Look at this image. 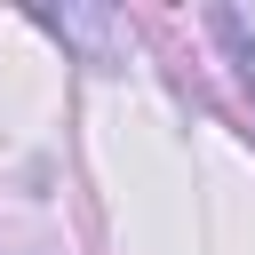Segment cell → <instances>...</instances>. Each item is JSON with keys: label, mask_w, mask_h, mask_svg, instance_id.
<instances>
[{"label": "cell", "mask_w": 255, "mask_h": 255, "mask_svg": "<svg viewBox=\"0 0 255 255\" xmlns=\"http://www.w3.org/2000/svg\"><path fill=\"white\" fill-rule=\"evenodd\" d=\"M40 24H48L56 40H80V48L112 56V16H88V8H40Z\"/></svg>", "instance_id": "obj_1"}, {"label": "cell", "mask_w": 255, "mask_h": 255, "mask_svg": "<svg viewBox=\"0 0 255 255\" xmlns=\"http://www.w3.org/2000/svg\"><path fill=\"white\" fill-rule=\"evenodd\" d=\"M215 32L231 40V56L247 64V80H255V32H247V16H231V8H215Z\"/></svg>", "instance_id": "obj_2"}]
</instances>
